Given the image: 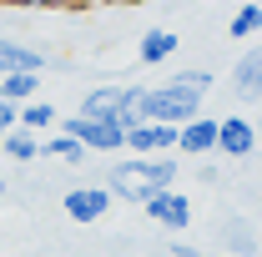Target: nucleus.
Masks as SVG:
<instances>
[{"mask_svg":"<svg viewBox=\"0 0 262 257\" xmlns=\"http://www.w3.org/2000/svg\"><path fill=\"white\" fill-rule=\"evenodd\" d=\"M91 5H111L116 10V5H136V0H91Z\"/></svg>","mask_w":262,"mask_h":257,"instance_id":"obj_23","label":"nucleus"},{"mask_svg":"<svg viewBox=\"0 0 262 257\" xmlns=\"http://www.w3.org/2000/svg\"><path fill=\"white\" fill-rule=\"evenodd\" d=\"M61 131H71L86 152H126V126L116 121V116H101V121H91V116H66Z\"/></svg>","mask_w":262,"mask_h":257,"instance_id":"obj_3","label":"nucleus"},{"mask_svg":"<svg viewBox=\"0 0 262 257\" xmlns=\"http://www.w3.org/2000/svg\"><path fill=\"white\" fill-rule=\"evenodd\" d=\"M202 257H237V252H202Z\"/></svg>","mask_w":262,"mask_h":257,"instance_id":"obj_25","label":"nucleus"},{"mask_svg":"<svg viewBox=\"0 0 262 257\" xmlns=\"http://www.w3.org/2000/svg\"><path fill=\"white\" fill-rule=\"evenodd\" d=\"M0 197H5V182H0Z\"/></svg>","mask_w":262,"mask_h":257,"instance_id":"obj_26","label":"nucleus"},{"mask_svg":"<svg viewBox=\"0 0 262 257\" xmlns=\"http://www.w3.org/2000/svg\"><path fill=\"white\" fill-rule=\"evenodd\" d=\"M217 152L232 157V161L257 157V121H252L247 111H227V116H217Z\"/></svg>","mask_w":262,"mask_h":257,"instance_id":"obj_4","label":"nucleus"},{"mask_svg":"<svg viewBox=\"0 0 262 257\" xmlns=\"http://www.w3.org/2000/svg\"><path fill=\"white\" fill-rule=\"evenodd\" d=\"M40 157H56V161H66V166H81V161L91 157V152H86V146H81L71 131H61V126H56L51 136H46V141H40Z\"/></svg>","mask_w":262,"mask_h":257,"instance_id":"obj_14","label":"nucleus"},{"mask_svg":"<svg viewBox=\"0 0 262 257\" xmlns=\"http://www.w3.org/2000/svg\"><path fill=\"white\" fill-rule=\"evenodd\" d=\"M0 5H20V10H35L40 0H0Z\"/></svg>","mask_w":262,"mask_h":257,"instance_id":"obj_22","label":"nucleus"},{"mask_svg":"<svg viewBox=\"0 0 262 257\" xmlns=\"http://www.w3.org/2000/svg\"><path fill=\"white\" fill-rule=\"evenodd\" d=\"M202 111V91H187V86H141L136 91V116L141 121H162V126H182Z\"/></svg>","mask_w":262,"mask_h":257,"instance_id":"obj_2","label":"nucleus"},{"mask_svg":"<svg viewBox=\"0 0 262 257\" xmlns=\"http://www.w3.org/2000/svg\"><path fill=\"white\" fill-rule=\"evenodd\" d=\"M166 81H171V86H187V91H212V86H217V71H202V66H192V71H171Z\"/></svg>","mask_w":262,"mask_h":257,"instance_id":"obj_19","label":"nucleus"},{"mask_svg":"<svg viewBox=\"0 0 262 257\" xmlns=\"http://www.w3.org/2000/svg\"><path fill=\"white\" fill-rule=\"evenodd\" d=\"M257 152H262V116H257Z\"/></svg>","mask_w":262,"mask_h":257,"instance_id":"obj_24","label":"nucleus"},{"mask_svg":"<svg viewBox=\"0 0 262 257\" xmlns=\"http://www.w3.org/2000/svg\"><path fill=\"white\" fill-rule=\"evenodd\" d=\"M177 46H182L177 31L151 26V31H141V40H136V61H141V66H166L171 56H177Z\"/></svg>","mask_w":262,"mask_h":257,"instance_id":"obj_10","label":"nucleus"},{"mask_svg":"<svg viewBox=\"0 0 262 257\" xmlns=\"http://www.w3.org/2000/svg\"><path fill=\"white\" fill-rule=\"evenodd\" d=\"M0 157H10V161H20V166H26V161L40 157V136L26 131V126H10L5 136H0Z\"/></svg>","mask_w":262,"mask_h":257,"instance_id":"obj_15","label":"nucleus"},{"mask_svg":"<svg viewBox=\"0 0 262 257\" xmlns=\"http://www.w3.org/2000/svg\"><path fill=\"white\" fill-rule=\"evenodd\" d=\"M141 207H146V217L162 227V232H187L192 227V197L177 192V187H162L157 197H146Z\"/></svg>","mask_w":262,"mask_h":257,"instance_id":"obj_5","label":"nucleus"},{"mask_svg":"<svg viewBox=\"0 0 262 257\" xmlns=\"http://www.w3.org/2000/svg\"><path fill=\"white\" fill-rule=\"evenodd\" d=\"M136 91H141V86H91V91L81 96V106H76V116H91V121L121 116L131 101H136Z\"/></svg>","mask_w":262,"mask_h":257,"instance_id":"obj_7","label":"nucleus"},{"mask_svg":"<svg viewBox=\"0 0 262 257\" xmlns=\"http://www.w3.org/2000/svg\"><path fill=\"white\" fill-rule=\"evenodd\" d=\"M196 182H202V187H217V182H222V172H217L212 161H202V166H196Z\"/></svg>","mask_w":262,"mask_h":257,"instance_id":"obj_20","label":"nucleus"},{"mask_svg":"<svg viewBox=\"0 0 262 257\" xmlns=\"http://www.w3.org/2000/svg\"><path fill=\"white\" fill-rule=\"evenodd\" d=\"M171 257H202V252H196L192 242H171Z\"/></svg>","mask_w":262,"mask_h":257,"instance_id":"obj_21","label":"nucleus"},{"mask_svg":"<svg viewBox=\"0 0 262 257\" xmlns=\"http://www.w3.org/2000/svg\"><path fill=\"white\" fill-rule=\"evenodd\" d=\"M177 152H187V157H212V152H217V116L196 111L192 121H182V126H177Z\"/></svg>","mask_w":262,"mask_h":257,"instance_id":"obj_9","label":"nucleus"},{"mask_svg":"<svg viewBox=\"0 0 262 257\" xmlns=\"http://www.w3.org/2000/svg\"><path fill=\"white\" fill-rule=\"evenodd\" d=\"M111 202H116V197L106 192V182H101V187H71V192L61 197V212L76 227H96L101 217L111 212Z\"/></svg>","mask_w":262,"mask_h":257,"instance_id":"obj_6","label":"nucleus"},{"mask_svg":"<svg viewBox=\"0 0 262 257\" xmlns=\"http://www.w3.org/2000/svg\"><path fill=\"white\" fill-rule=\"evenodd\" d=\"M257 31H262V5H257V0L237 5V10H232V20H227V35H232V40H252Z\"/></svg>","mask_w":262,"mask_h":257,"instance_id":"obj_17","label":"nucleus"},{"mask_svg":"<svg viewBox=\"0 0 262 257\" xmlns=\"http://www.w3.org/2000/svg\"><path fill=\"white\" fill-rule=\"evenodd\" d=\"M222 252H237V257H257V232L247 222H227V247Z\"/></svg>","mask_w":262,"mask_h":257,"instance_id":"obj_18","label":"nucleus"},{"mask_svg":"<svg viewBox=\"0 0 262 257\" xmlns=\"http://www.w3.org/2000/svg\"><path fill=\"white\" fill-rule=\"evenodd\" d=\"M232 91L242 101H262V40L252 51H242V61L232 66Z\"/></svg>","mask_w":262,"mask_h":257,"instance_id":"obj_11","label":"nucleus"},{"mask_svg":"<svg viewBox=\"0 0 262 257\" xmlns=\"http://www.w3.org/2000/svg\"><path fill=\"white\" fill-rule=\"evenodd\" d=\"M162 187H177V157H121L106 172V192L131 207H141Z\"/></svg>","mask_w":262,"mask_h":257,"instance_id":"obj_1","label":"nucleus"},{"mask_svg":"<svg viewBox=\"0 0 262 257\" xmlns=\"http://www.w3.org/2000/svg\"><path fill=\"white\" fill-rule=\"evenodd\" d=\"M126 152H136V157H162V152H177V126H162V121H136V126H126Z\"/></svg>","mask_w":262,"mask_h":257,"instance_id":"obj_8","label":"nucleus"},{"mask_svg":"<svg viewBox=\"0 0 262 257\" xmlns=\"http://www.w3.org/2000/svg\"><path fill=\"white\" fill-rule=\"evenodd\" d=\"M56 121H61V116H56V106H51V101H26V106H20V111H15V126H26V131H35V136H40V131H56Z\"/></svg>","mask_w":262,"mask_h":257,"instance_id":"obj_16","label":"nucleus"},{"mask_svg":"<svg viewBox=\"0 0 262 257\" xmlns=\"http://www.w3.org/2000/svg\"><path fill=\"white\" fill-rule=\"evenodd\" d=\"M40 96V71H5L0 76V101L10 106H26V101Z\"/></svg>","mask_w":262,"mask_h":257,"instance_id":"obj_13","label":"nucleus"},{"mask_svg":"<svg viewBox=\"0 0 262 257\" xmlns=\"http://www.w3.org/2000/svg\"><path fill=\"white\" fill-rule=\"evenodd\" d=\"M0 136H5V126H0Z\"/></svg>","mask_w":262,"mask_h":257,"instance_id":"obj_27","label":"nucleus"},{"mask_svg":"<svg viewBox=\"0 0 262 257\" xmlns=\"http://www.w3.org/2000/svg\"><path fill=\"white\" fill-rule=\"evenodd\" d=\"M5 71H46V51H35L15 35H0V76Z\"/></svg>","mask_w":262,"mask_h":257,"instance_id":"obj_12","label":"nucleus"}]
</instances>
